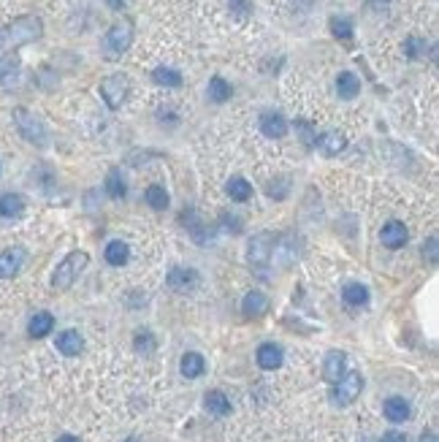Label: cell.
Returning <instances> with one entry per match:
<instances>
[{
    "mask_svg": "<svg viewBox=\"0 0 439 442\" xmlns=\"http://www.w3.org/2000/svg\"><path fill=\"white\" fill-rule=\"evenodd\" d=\"M44 33V22L36 16V14H27V16H19L14 19L5 30H3V41H5V49H16V47H25V44H33L38 41Z\"/></svg>",
    "mask_w": 439,
    "mask_h": 442,
    "instance_id": "6da1fadb",
    "label": "cell"
},
{
    "mask_svg": "<svg viewBox=\"0 0 439 442\" xmlns=\"http://www.w3.org/2000/svg\"><path fill=\"white\" fill-rule=\"evenodd\" d=\"M87 264H90V255H87L84 250H71V253L57 264L55 275H52V288H55V290H68V288L76 282V277L87 269Z\"/></svg>",
    "mask_w": 439,
    "mask_h": 442,
    "instance_id": "7a4b0ae2",
    "label": "cell"
},
{
    "mask_svg": "<svg viewBox=\"0 0 439 442\" xmlns=\"http://www.w3.org/2000/svg\"><path fill=\"white\" fill-rule=\"evenodd\" d=\"M14 125H16V130H19V136L25 139V141H30V144H36V147H47L49 144V133H47V128H44V122L33 114V111L27 109H14Z\"/></svg>",
    "mask_w": 439,
    "mask_h": 442,
    "instance_id": "3957f363",
    "label": "cell"
},
{
    "mask_svg": "<svg viewBox=\"0 0 439 442\" xmlns=\"http://www.w3.org/2000/svg\"><path fill=\"white\" fill-rule=\"evenodd\" d=\"M274 231H261V233H255L252 239H250V244H247V261H250V266L252 269H258L263 277V272L269 269V264H272V247H274Z\"/></svg>",
    "mask_w": 439,
    "mask_h": 442,
    "instance_id": "277c9868",
    "label": "cell"
},
{
    "mask_svg": "<svg viewBox=\"0 0 439 442\" xmlns=\"http://www.w3.org/2000/svg\"><path fill=\"white\" fill-rule=\"evenodd\" d=\"M361 391H364V375L355 372V369H350V372H344V377H342L339 383H333L331 402H333L336 407H350V404L361 396Z\"/></svg>",
    "mask_w": 439,
    "mask_h": 442,
    "instance_id": "5b68a950",
    "label": "cell"
},
{
    "mask_svg": "<svg viewBox=\"0 0 439 442\" xmlns=\"http://www.w3.org/2000/svg\"><path fill=\"white\" fill-rule=\"evenodd\" d=\"M128 93H130V79L125 73H114V76H106L101 82V98L109 109H119L125 104Z\"/></svg>",
    "mask_w": 439,
    "mask_h": 442,
    "instance_id": "8992f818",
    "label": "cell"
},
{
    "mask_svg": "<svg viewBox=\"0 0 439 442\" xmlns=\"http://www.w3.org/2000/svg\"><path fill=\"white\" fill-rule=\"evenodd\" d=\"M130 44H133V27H130V22L111 25L109 33H106V55H109V60L122 57L130 49Z\"/></svg>",
    "mask_w": 439,
    "mask_h": 442,
    "instance_id": "52a82bcc",
    "label": "cell"
},
{
    "mask_svg": "<svg viewBox=\"0 0 439 442\" xmlns=\"http://www.w3.org/2000/svg\"><path fill=\"white\" fill-rule=\"evenodd\" d=\"M165 285L171 290H176V293H190L198 285V272L195 269H187V266H174L165 275Z\"/></svg>",
    "mask_w": 439,
    "mask_h": 442,
    "instance_id": "ba28073f",
    "label": "cell"
},
{
    "mask_svg": "<svg viewBox=\"0 0 439 442\" xmlns=\"http://www.w3.org/2000/svg\"><path fill=\"white\" fill-rule=\"evenodd\" d=\"M298 258L296 253V239L293 236H276L274 239V247H272V261H274L279 269H287L293 266Z\"/></svg>",
    "mask_w": 439,
    "mask_h": 442,
    "instance_id": "9c48e42d",
    "label": "cell"
},
{
    "mask_svg": "<svg viewBox=\"0 0 439 442\" xmlns=\"http://www.w3.org/2000/svg\"><path fill=\"white\" fill-rule=\"evenodd\" d=\"M25 258L27 253L22 247H8L0 253V279H8V277L19 275V269L25 266Z\"/></svg>",
    "mask_w": 439,
    "mask_h": 442,
    "instance_id": "30bf717a",
    "label": "cell"
},
{
    "mask_svg": "<svg viewBox=\"0 0 439 442\" xmlns=\"http://www.w3.org/2000/svg\"><path fill=\"white\" fill-rule=\"evenodd\" d=\"M380 239H383V244L388 250H401L404 244H407V239H410V233H407V225L401 220H390L383 225V231H380Z\"/></svg>",
    "mask_w": 439,
    "mask_h": 442,
    "instance_id": "8fae6325",
    "label": "cell"
},
{
    "mask_svg": "<svg viewBox=\"0 0 439 442\" xmlns=\"http://www.w3.org/2000/svg\"><path fill=\"white\" fill-rule=\"evenodd\" d=\"M344 372H347V356L342 350H329L326 361H323V377L333 386L344 377Z\"/></svg>",
    "mask_w": 439,
    "mask_h": 442,
    "instance_id": "7c38bea8",
    "label": "cell"
},
{
    "mask_svg": "<svg viewBox=\"0 0 439 442\" xmlns=\"http://www.w3.org/2000/svg\"><path fill=\"white\" fill-rule=\"evenodd\" d=\"M255 361H258V367L261 369H266V372H274L282 367V361H285V353H282V347L274 345V342H263L261 347H258V353H255Z\"/></svg>",
    "mask_w": 439,
    "mask_h": 442,
    "instance_id": "4fadbf2b",
    "label": "cell"
},
{
    "mask_svg": "<svg viewBox=\"0 0 439 442\" xmlns=\"http://www.w3.org/2000/svg\"><path fill=\"white\" fill-rule=\"evenodd\" d=\"M261 130H263L266 139H285L290 125L279 111H263L261 114Z\"/></svg>",
    "mask_w": 439,
    "mask_h": 442,
    "instance_id": "5bb4252c",
    "label": "cell"
},
{
    "mask_svg": "<svg viewBox=\"0 0 439 442\" xmlns=\"http://www.w3.org/2000/svg\"><path fill=\"white\" fill-rule=\"evenodd\" d=\"M19 73H22V62H19V57L11 55V52L0 55V84H3L5 90H11V87H16V84H19Z\"/></svg>",
    "mask_w": 439,
    "mask_h": 442,
    "instance_id": "9a60e30c",
    "label": "cell"
},
{
    "mask_svg": "<svg viewBox=\"0 0 439 442\" xmlns=\"http://www.w3.org/2000/svg\"><path fill=\"white\" fill-rule=\"evenodd\" d=\"M55 345H57V350H60L62 356L73 358V356H79V353L84 350V336L76 332V329H65V332L57 334Z\"/></svg>",
    "mask_w": 439,
    "mask_h": 442,
    "instance_id": "2e32d148",
    "label": "cell"
},
{
    "mask_svg": "<svg viewBox=\"0 0 439 442\" xmlns=\"http://www.w3.org/2000/svg\"><path fill=\"white\" fill-rule=\"evenodd\" d=\"M383 412L390 423H404V421H410L412 407H410V402L404 396H390V399H385Z\"/></svg>",
    "mask_w": 439,
    "mask_h": 442,
    "instance_id": "e0dca14e",
    "label": "cell"
},
{
    "mask_svg": "<svg viewBox=\"0 0 439 442\" xmlns=\"http://www.w3.org/2000/svg\"><path fill=\"white\" fill-rule=\"evenodd\" d=\"M182 222L187 225V233H190V239L195 242V244H212V233H209V228L204 225V222L198 220V215H195V209H187V212H182Z\"/></svg>",
    "mask_w": 439,
    "mask_h": 442,
    "instance_id": "ac0fdd59",
    "label": "cell"
},
{
    "mask_svg": "<svg viewBox=\"0 0 439 442\" xmlns=\"http://www.w3.org/2000/svg\"><path fill=\"white\" fill-rule=\"evenodd\" d=\"M315 144H318V150H320L326 158H333V155L344 152L347 139H344V133H339V130H326V133H320V136L315 139Z\"/></svg>",
    "mask_w": 439,
    "mask_h": 442,
    "instance_id": "d6986e66",
    "label": "cell"
},
{
    "mask_svg": "<svg viewBox=\"0 0 439 442\" xmlns=\"http://www.w3.org/2000/svg\"><path fill=\"white\" fill-rule=\"evenodd\" d=\"M241 312L244 318H263L269 312V296L261 290H250L241 301Z\"/></svg>",
    "mask_w": 439,
    "mask_h": 442,
    "instance_id": "ffe728a7",
    "label": "cell"
},
{
    "mask_svg": "<svg viewBox=\"0 0 439 442\" xmlns=\"http://www.w3.org/2000/svg\"><path fill=\"white\" fill-rule=\"evenodd\" d=\"M25 209H27L25 196H19V193H3V196H0V218L16 220V218L25 215Z\"/></svg>",
    "mask_w": 439,
    "mask_h": 442,
    "instance_id": "44dd1931",
    "label": "cell"
},
{
    "mask_svg": "<svg viewBox=\"0 0 439 442\" xmlns=\"http://www.w3.org/2000/svg\"><path fill=\"white\" fill-rule=\"evenodd\" d=\"M336 93H339V98L353 101V98L361 93V79H358L353 71H342V73L336 76Z\"/></svg>",
    "mask_w": 439,
    "mask_h": 442,
    "instance_id": "7402d4cb",
    "label": "cell"
},
{
    "mask_svg": "<svg viewBox=\"0 0 439 442\" xmlns=\"http://www.w3.org/2000/svg\"><path fill=\"white\" fill-rule=\"evenodd\" d=\"M342 301L347 307H366L369 304V288L361 282H347L342 288Z\"/></svg>",
    "mask_w": 439,
    "mask_h": 442,
    "instance_id": "603a6c76",
    "label": "cell"
},
{
    "mask_svg": "<svg viewBox=\"0 0 439 442\" xmlns=\"http://www.w3.org/2000/svg\"><path fill=\"white\" fill-rule=\"evenodd\" d=\"M204 369H206V361H204V356L201 353H185L182 356V361H179V372L187 377V380H195V377H201L204 375Z\"/></svg>",
    "mask_w": 439,
    "mask_h": 442,
    "instance_id": "cb8c5ba5",
    "label": "cell"
},
{
    "mask_svg": "<svg viewBox=\"0 0 439 442\" xmlns=\"http://www.w3.org/2000/svg\"><path fill=\"white\" fill-rule=\"evenodd\" d=\"M55 329V318H52V312H36L33 318H30V323H27V334L33 336V339H44V336H49Z\"/></svg>",
    "mask_w": 439,
    "mask_h": 442,
    "instance_id": "d4e9b609",
    "label": "cell"
},
{
    "mask_svg": "<svg viewBox=\"0 0 439 442\" xmlns=\"http://www.w3.org/2000/svg\"><path fill=\"white\" fill-rule=\"evenodd\" d=\"M104 255H106V264H109V266H117V269H119V266H125V264L130 261V247H128L122 239H114V242L106 244V253H104Z\"/></svg>",
    "mask_w": 439,
    "mask_h": 442,
    "instance_id": "484cf974",
    "label": "cell"
},
{
    "mask_svg": "<svg viewBox=\"0 0 439 442\" xmlns=\"http://www.w3.org/2000/svg\"><path fill=\"white\" fill-rule=\"evenodd\" d=\"M225 190H228L230 201H239V204H244V201L252 198V185L244 176H230L228 185H225Z\"/></svg>",
    "mask_w": 439,
    "mask_h": 442,
    "instance_id": "4316f807",
    "label": "cell"
},
{
    "mask_svg": "<svg viewBox=\"0 0 439 442\" xmlns=\"http://www.w3.org/2000/svg\"><path fill=\"white\" fill-rule=\"evenodd\" d=\"M204 404H206V410H209L212 415H217V418L230 415V399H228L222 391H209V393L204 396Z\"/></svg>",
    "mask_w": 439,
    "mask_h": 442,
    "instance_id": "83f0119b",
    "label": "cell"
},
{
    "mask_svg": "<svg viewBox=\"0 0 439 442\" xmlns=\"http://www.w3.org/2000/svg\"><path fill=\"white\" fill-rule=\"evenodd\" d=\"M104 187H106V193H109L111 198H117V201L128 196V187H125V179H122V171L119 168H111L109 174H106Z\"/></svg>",
    "mask_w": 439,
    "mask_h": 442,
    "instance_id": "f1b7e54d",
    "label": "cell"
},
{
    "mask_svg": "<svg viewBox=\"0 0 439 442\" xmlns=\"http://www.w3.org/2000/svg\"><path fill=\"white\" fill-rule=\"evenodd\" d=\"M152 82L155 84H161V87H182V73L176 71V68H155L152 71Z\"/></svg>",
    "mask_w": 439,
    "mask_h": 442,
    "instance_id": "f546056e",
    "label": "cell"
},
{
    "mask_svg": "<svg viewBox=\"0 0 439 442\" xmlns=\"http://www.w3.org/2000/svg\"><path fill=\"white\" fill-rule=\"evenodd\" d=\"M144 201L152 207V209H158V212H163V209H168V193H165V187H161V185H150L147 187V193H144Z\"/></svg>",
    "mask_w": 439,
    "mask_h": 442,
    "instance_id": "4dcf8cb0",
    "label": "cell"
},
{
    "mask_svg": "<svg viewBox=\"0 0 439 442\" xmlns=\"http://www.w3.org/2000/svg\"><path fill=\"white\" fill-rule=\"evenodd\" d=\"M209 98L215 104H225L230 98V84L222 79V76H212L209 79Z\"/></svg>",
    "mask_w": 439,
    "mask_h": 442,
    "instance_id": "1f68e13d",
    "label": "cell"
},
{
    "mask_svg": "<svg viewBox=\"0 0 439 442\" xmlns=\"http://www.w3.org/2000/svg\"><path fill=\"white\" fill-rule=\"evenodd\" d=\"M404 52H407V57H412V60H423L426 52H429V44H426V38L410 36V38L404 41Z\"/></svg>",
    "mask_w": 439,
    "mask_h": 442,
    "instance_id": "d6a6232c",
    "label": "cell"
},
{
    "mask_svg": "<svg viewBox=\"0 0 439 442\" xmlns=\"http://www.w3.org/2000/svg\"><path fill=\"white\" fill-rule=\"evenodd\" d=\"M329 25H331V33H333L336 38H342V41H350V38H353V22H350V19L333 16Z\"/></svg>",
    "mask_w": 439,
    "mask_h": 442,
    "instance_id": "836d02e7",
    "label": "cell"
},
{
    "mask_svg": "<svg viewBox=\"0 0 439 442\" xmlns=\"http://www.w3.org/2000/svg\"><path fill=\"white\" fill-rule=\"evenodd\" d=\"M228 8H230V14H233L239 22H244V19L252 14V3H250V0H228Z\"/></svg>",
    "mask_w": 439,
    "mask_h": 442,
    "instance_id": "e575fe53",
    "label": "cell"
},
{
    "mask_svg": "<svg viewBox=\"0 0 439 442\" xmlns=\"http://www.w3.org/2000/svg\"><path fill=\"white\" fill-rule=\"evenodd\" d=\"M217 225H220V231H225V233H233V236H236V233H241V228H244L241 218H236V215H228V212H225V215L220 218Z\"/></svg>",
    "mask_w": 439,
    "mask_h": 442,
    "instance_id": "d590c367",
    "label": "cell"
},
{
    "mask_svg": "<svg viewBox=\"0 0 439 442\" xmlns=\"http://www.w3.org/2000/svg\"><path fill=\"white\" fill-rule=\"evenodd\" d=\"M133 345H136L139 353H147V356H150V353L155 350V336L150 332H139L136 334V339H133Z\"/></svg>",
    "mask_w": 439,
    "mask_h": 442,
    "instance_id": "8d00e7d4",
    "label": "cell"
},
{
    "mask_svg": "<svg viewBox=\"0 0 439 442\" xmlns=\"http://www.w3.org/2000/svg\"><path fill=\"white\" fill-rule=\"evenodd\" d=\"M296 128L301 130V136H304V144H307V147H315V139H318L315 128H312V125H309L307 119H298V122H296Z\"/></svg>",
    "mask_w": 439,
    "mask_h": 442,
    "instance_id": "74e56055",
    "label": "cell"
},
{
    "mask_svg": "<svg viewBox=\"0 0 439 442\" xmlns=\"http://www.w3.org/2000/svg\"><path fill=\"white\" fill-rule=\"evenodd\" d=\"M437 236H429L423 244V261H429L431 266H437Z\"/></svg>",
    "mask_w": 439,
    "mask_h": 442,
    "instance_id": "f35d334b",
    "label": "cell"
},
{
    "mask_svg": "<svg viewBox=\"0 0 439 442\" xmlns=\"http://www.w3.org/2000/svg\"><path fill=\"white\" fill-rule=\"evenodd\" d=\"M282 185H287V179H276V182L269 185V196L272 198H285L287 196V187H282Z\"/></svg>",
    "mask_w": 439,
    "mask_h": 442,
    "instance_id": "ab89813d",
    "label": "cell"
},
{
    "mask_svg": "<svg viewBox=\"0 0 439 442\" xmlns=\"http://www.w3.org/2000/svg\"><path fill=\"white\" fill-rule=\"evenodd\" d=\"M380 442H410L407 440V434L404 432H396V429H390V432H385L383 440Z\"/></svg>",
    "mask_w": 439,
    "mask_h": 442,
    "instance_id": "60d3db41",
    "label": "cell"
},
{
    "mask_svg": "<svg viewBox=\"0 0 439 442\" xmlns=\"http://www.w3.org/2000/svg\"><path fill=\"white\" fill-rule=\"evenodd\" d=\"M420 442H439V440H437V434H434V432H423Z\"/></svg>",
    "mask_w": 439,
    "mask_h": 442,
    "instance_id": "b9f144b4",
    "label": "cell"
},
{
    "mask_svg": "<svg viewBox=\"0 0 439 442\" xmlns=\"http://www.w3.org/2000/svg\"><path fill=\"white\" fill-rule=\"evenodd\" d=\"M57 442H79V437H73V434H62V437H57Z\"/></svg>",
    "mask_w": 439,
    "mask_h": 442,
    "instance_id": "7bdbcfd3",
    "label": "cell"
},
{
    "mask_svg": "<svg viewBox=\"0 0 439 442\" xmlns=\"http://www.w3.org/2000/svg\"><path fill=\"white\" fill-rule=\"evenodd\" d=\"M0 55H5V41H3V30H0Z\"/></svg>",
    "mask_w": 439,
    "mask_h": 442,
    "instance_id": "ee69618b",
    "label": "cell"
},
{
    "mask_svg": "<svg viewBox=\"0 0 439 442\" xmlns=\"http://www.w3.org/2000/svg\"><path fill=\"white\" fill-rule=\"evenodd\" d=\"M111 8H122V0H109Z\"/></svg>",
    "mask_w": 439,
    "mask_h": 442,
    "instance_id": "f6af8a7d",
    "label": "cell"
}]
</instances>
